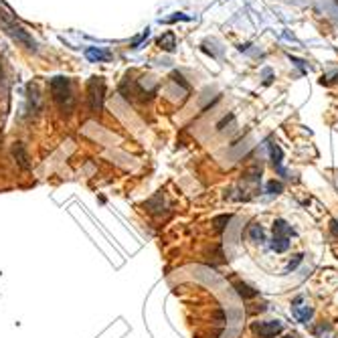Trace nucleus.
Listing matches in <instances>:
<instances>
[{"label":"nucleus","instance_id":"obj_6","mask_svg":"<svg viewBox=\"0 0 338 338\" xmlns=\"http://www.w3.org/2000/svg\"><path fill=\"white\" fill-rule=\"evenodd\" d=\"M270 158H272L274 168L278 170V174L285 176V170H283V152L282 148L278 144H274V142H270Z\"/></svg>","mask_w":338,"mask_h":338},{"label":"nucleus","instance_id":"obj_3","mask_svg":"<svg viewBox=\"0 0 338 338\" xmlns=\"http://www.w3.org/2000/svg\"><path fill=\"white\" fill-rule=\"evenodd\" d=\"M253 334L259 338H276L283 330V324L280 320H268V322H253L251 324Z\"/></svg>","mask_w":338,"mask_h":338},{"label":"nucleus","instance_id":"obj_14","mask_svg":"<svg viewBox=\"0 0 338 338\" xmlns=\"http://www.w3.org/2000/svg\"><path fill=\"white\" fill-rule=\"evenodd\" d=\"M302 259H304V255L302 253H298V255H294V259H289V263L285 265V270H283V274H289V272H294L300 263H302Z\"/></svg>","mask_w":338,"mask_h":338},{"label":"nucleus","instance_id":"obj_19","mask_svg":"<svg viewBox=\"0 0 338 338\" xmlns=\"http://www.w3.org/2000/svg\"><path fill=\"white\" fill-rule=\"evenodd\" d=\"M0 142H2V136H0Z\"/></svg>","mask_w":338,"mask_h":338},{"label":"nucleus","instance_id":"obj_4","mask_svg":"<svg viewBox=\"0 0 338 338\" xmlns=\"http://www.w3.org/2000/svg\"><path fill=\"white\" fill-rule=\"evenodd\" d=\"M104 104V81L100 77H93V81L89 83V110L98 113L102 110Z\"/></svg>","mask_w":338,"mask_h":338},{"label":"nucleus","instance_id":"obj_13","mask_svg":"<svg viewBox=\"0 0 338 338\" xmlns=\"http://www.w3.org/2000/svg\"><path fill=\"white\" fill-rule=\"evenodd\" d=\"M160 47H164L166 51H174L176 41H174V35L172 33H166L164 37H160Z\"/></svg>","mask_w":338,"mask_h":338},{"label":"nucleus","instance_id":"obj_18","mask_svg":"<svg viewBox=\"0 0 338 338\" xmlns=\"http://www.w3.org/2000/svg\"><path fill=\"white\" fill-rule=\"evenodd\" d=\"M0 81H2V67H0Z\"/></svg>","mask_w":338,"mask_h":338},{"label":"nucleus","instance_id":"obj_8","mask_svg":"<svg viewBox=\"0 0 338 338\" xmlns=\"http://www.w3.org/2000/svg\"><path fill=\"white\" fill-rule=\"evenodd\" d=\"M274 235L292 239V237L296 235V231H294V227L289 225L287 221H283V219H276V221H274Z\"/></svg>","mask_w":338,"mask_h":338},{"label":"nucleus","instance_id":"obj_15","mask_svg":"<svg viewBox=\"0 0 338 338\" xmlns=\"http://www.w3.org/2000/svg\"><path fill=\"white\" fill-rule=\"evenodd\" d=\"M229 221H231V215H221V217H215V219H213V223H215V229H217V231H223Z\"/></svg>","mask_w":338,"mask_h":338},{"label":"nucleus","instance_id":"obj_2","mask_svg":"<svg viewBox=\"0 0 338 338\" xmlns=\"http://www.w3.org/2000/svg\"><path fill=\"white\" fill-rule=\"evenodd\" d=\"M0 25L4 27V31H6L18 45H22V47H27V49H35V41L29 37V33H27L18 22H14V18H12L8 12H4V10H0Z\"/></svg>","mask_w":338,"mask_h":338},{"label":"nucleus","instance_id":"obj_17","mask_svg":"<svg viewBox=\"0 0 338 338\" xmlns=\"http://www.w3.org/2000/svg\"><path fill=\"white\" fill-rule=\"evenodd\" d=\"M282 338H298V336H296V334L292 332V334H285V336H282Z\"/></svg>","mask_w":338,"mask_h":338},{"label":"nucleus","instance_id":"obj_16","mask_svg":"<svg viewBox=\"0 0 338 338\" xmlns=\"http://www.w3.org/2000/svg\"><path fill=\"white\" fill-rule=\"evenodd\" d=\"M330 231H332V235H334V237H338V221L336 219H332V221H330Z\"/></svg>","mask_w":338,"mask_h":338},{"label":"nucleus","instance_id":"obj_11","mask_svg":"<svg viewBox=\"0 0 338 338\" xmlns=\"http://www.w3.org/2000/svg\"><path fill=\"white\" fill-rule=\"evenodd\" d=\"M235 289H237V294H239L243 300L257 298V289H251L247 283H243V282H235Z\"/></svg>","mask_w":338,"mask_h":338},{"label":"nucleus","instance_id":"obj_9","mask_svg":"<svg viewBox=\"0 0 338 338\" xmlns=\"http://www.w3.org/2000/svg\"><path fill=\"white\" fill-rule=\"evenodd\" d=\"M289 243H292V239L274 235V239L270 241V249H272V251H276V253H283V251H287V249H289Z\"/></svg>","mask_w":338,"mask_h":338},{"label":"nucleus","instance_id":"obj_7","mask_svg":"<svg viewBox=\"0 0 338 338\" xmlns=\"http://www.w3.org/2000/svg\"><path fill=\"white\" fill-rule=\"evenodd\" d=\"M12 156H14L16 164H18V166H20L22 170L31 168V162H29V154H27V148H25L20 142H16V144L12 146Z\"/></svg>","mask_w":338,"mask_h":338},{"label":"nucleus","instance_id":"obj_12","mask_svg":"<svg viewBox=\"0 0 338 338\" xmlns=\"http://www.w3.org/2000/svg\"><path fill=\"white\" fill-rule=\"evenodd\" d=\"M265 192H268V195H282L283 184L280 180H270V182L265 184Z\"/></svg>","mask_w":338,"mask_h":338},{"label":"nucleus","instance_id":"obj_10","mask_svg":"<svg viewBox=\"0 0 338 338\" xmlns=\"http://www.w3.org/2000/svg\"><path fill=\"white\" fill-rule=\"evenodd\" d=\"M249 239L253 241V243H265V231H263V227L257 225V223H253V225L249 227Z\"/></svg>","mask_w":338,"mask_h":338},{"label":"nucleus","instance_id":"obj_1","mask_svg":"<svg viewBox=\"0 0 338 338\" xmlns=\"http://www.w3.org/2000/svg\"><path fill=\"white\" fill-rule=\"evenodd\" d=\"M51 93L55 98V102L61 106V110L71 113L73 106H75V98H73V89H71V81L65 77H55L51 79Z\"/></svg>","mask_w":338,"mask_h":338},{"label":"nucleus","instance_id":"obj_5","mask_svg":"<svg viewBox=\"0 0 338 338\" xmlns=\"http://www.w3.org/2000/svg\"><path fill=\"white\" fill-rule=\"evenodd\" d=\"M300 302H304V298H302V296H298V298L292 302V314L298 318V322H302V324H308V322H310V318L314 316V310H312L310 306H304V308H300Z\"/></svg>","mask_w":338,"mask_h":338}]
</instances>
